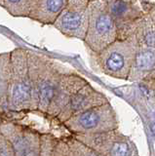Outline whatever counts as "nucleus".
I'll return each mask as SVG.
<instances>
[{"instance_id": "17", "label": "nucleus", "mask_w": 155, "mask_h": 156, "mask_svg": "<svg viewBox=\"0 0 155 156\" xmlns=\"http://www.w3.org/2000/svg\"><path fill=\"white\" fill-rule=\"evenodd\" d=\"M131 148L128 143L117 140L110 147V156H130Z\"/></svg>"}, {"instance_id": "4", "label": "nucleus", "mask_w": 155, "mask_h": 156, "mask_svg": "<svg viewBox=\"0 0 155 156\" xmlns=\"http://www.w3.org/2000/svg\"><path fill=\"white\" fill-rule=\"evenodd\" d=\"M89 23L84 44L92 53H99L117 39V29L105 0L90 2Z\"/></svg>"}, {"instance_id": "8", "label": "nucleus", "mask_w": 155, "mask_h": 156, "mask_svg": "<svg viewBox=\"0 0 155 156\" xmlns=\"http://www.w3.org/2000/svg\"><path fill=\"white\" fill-rule=\"evenodd\" d=\"M117 29V39L135 34L145 11L139 0H105Z\"/></svg>"}, {"instance_id": "25", "label": "nucleus", "mask_w": 155, "mask_h": 156, "mask_svg": "<svg viewBox=\"0 0 155 156\" xmlns=\"http://www.w3.org/2000/svg\"><path fill=\"white\" fill-rule=\"evenodd\" d=\"M89 2H92V1H96V0H88Z\"/></svg>"}, {"instance_id": "21", "label": "nucleus", "mask_w": 155, "mask_h": 156, "mask_svg": "<svg viewBox=\"0 0 155 156\" xmlns=\"http://www.w3.org/2000/svg\"><path fill=\"white\" fill-rule=\"evenodd\" d=\"M139 1L143 10L148 14V16L151 18V20L155 23V3L149 2V1L145 2L144 0H139Z\"/></svg>"}, {"instance_id": "15", "label": "nucleus", "mask_w": 155, "mask_h": 156, "mask_svg": "<svg viewBox=\"0 0 155 156\" xmlns=\"http://www.w3.org/2000/svg\"><path fill=\"white\" fill-rule=\"evenodd\" d=\"M40 0H4L3 8L15 18L30 19Z\"/></svg>"}, {"instance_id": "3", "label": "nucleus", "mask_w": 155, "mask_h": 156, "mask_svg": "<svg viewBox=\"0 0 155 156\" xmlns=\"http://www.w3.org/2000/svg\"><path fill=\"white\" fill-rule=\"evenodd\" d=\"M138 49L139 44L135 34L125 39H116L100 52H91L93 66L104 75L128 80Z\"/></svg>"}, {"instance_id": "18", "label": "nucleus", "mask_w": 155, "mask_h": 156, "mask_svg": "<svg viewBox=\"0 0 155 156\" xmlns=\"http://www.w3.org/2000/svg\"><path fill=\"white\" fill-rule=\"evenodd\" d=\"M0 156H15L13 145L0 131Z\"/></svg>"}, {"instance_id": "19", "label": "nucleus", "mask_w": 155, "mask_h": 156, "mask_svg": "<svg viewBox=\"0 0 155 156\" xmlns=\"http://www.w3.org/2000/svg\"><path fill=\"white\" fill-rule=\"evenodd\" d=\"M52 156H70L69 146L66 140H57Z\"/></svg>"}, {"instance_id": "5", "label": "nucleus", "mask_w": 155, "mask_h": 156, "mask_svg": "<svg viewBox=\"0 0 155 156\" xmlns=\"http://www.w3.org/2000/svg\"><path fill=\"white\" fill-rule=\"evenodd\" d=\"M115 112L109 102L79 112L62 122L67 130L76 135L101 133L113 128Z\"/></svg>"}, {"instance_id": "10", "label": "nucleus", "mask_w": 155, "mask_h": 156, "mask_svg": "<svg viewBox=\"0 0 155 156\" xmlns=\"http://www.w3.org/2000/svg\"><path fill=\"white\" fill-rule=\"evenodd\" d=\"M87 83L88 81L83 76L69 68L62 77L54 101L52 102L47 115L52 118H55L60 113V111L64 108V106L69 102L70 98Z\"/></svg>"}, {"instance_id": "6", "label": "nucleus", "mask_w": 155, "mask_h": 156, "mask_svg": "<svg viewBox=\"0 0 155 156\" xmlns=\"http://www.w3.org/2000/svg\"><path fill=\"white\" fill-rule=\"evenodd\" d=\"M0 131L10 140L15 156H40L41 133L18 120H4Z\"/></svg>"}, {"instance_id": "2", "label": "nucleus", "mask_w": 155, "mask_h": 156, "mask_svg": "<svg viewBox=\"0 0 155 156\" xmlns=\"http://www.w3.org/2000/svg\"><path fill=\"white\" fill-rule=\"evenodd\" d=\"M8 109L10 117L16 114L25 116L37 110L28 71L27 50L20 47L11 51Z\"/></svg>"}, {"instance_id": "14", "label": "nucleus", "mask_w": 155, "mask_h": 156, "mask_svg": "<svg viewBox=\"0 0 155 156\" xmlns=\"http://www.w3.org/2000/svg\"><path fill=\"white\" fill-rule=\"evenodd\" d=\"M139 47L155 49V23L145 12L135 32Z\"/></svg>"}, {"instance_id": "22", "label": "nucleus", "mask_w": 155, "mask_h": 156, "mask_svg": "<svg viewBox=\"0 0 155 156\" xmlns=\"http://www.w3.org/2000/svg\"><path fill=\"white\" fill-rule=\"evenodd\" d=\"M3 1L4 0H0V7H2V8H3Z\"/></svg>"}, {"instance_id": "1", "label": "nucleus", "mask_w": 155, "mask_h": 156, "mask_svg": "<svg viewBox=\"0 0 155 156\" xmlns=\"http://www.w3.org/2000/svg\"><path fill=\"white\" fill-rule=\"evenodd\" d=\"M27 61L36 111L47 115L62 77L69 68L54 58L32 51H27Z\"/></svg>"}, {"instance_id": "11", "label": "nucleus", "mask_w": 155, "mask_h": 156, "mask_svg": "<svg viewBox=\"0 0 155 156\" xmlns=\"http://www.w3.org/2000/svg\"><path fill=\"white\" fill-rule=\"evenodd\" d=\"M155 68V49L139 47L131 66L128 81L139 82Z\"/></svg>"}, {"instance_id": "13", "label": "nucleus", "mask_w": 155, "mask_h": 156, "mask_svg": "<svg viewBox=\"0 0 155 156\" xmlns=\"http://www.w3.org/2000/svg\"><path fill=\"white\" fill-rule=\"evenodd\" d=\"M11 74V52L0 53V115L8 120L10 112L8 109L9 83Z\"/></svg>"}, {"instance_id": "24", "label": "nucleus", "mask_w": 155, "mask_h": 156, "mask_svg": "<svg viewBox=\"0 0 155 156\" xmlns=\"http://www.w3.org/2000/svg\"><path fill=\"white\" fill-rule=\"evenodd\" d=\"M152 92H153V97H154V99H155V90L152 91Z\"/></svg>"}, {"instance_id": "20", "label": "nucleus", "mask_w": 155, "mask_h": 156, "mask_svg": "<svg viewBox=\"0 0 155 156\" xmlns=\"http://www.w3.org/2000/svg\"><path fill=\"white\" fill-rule=\"evenodd\" d=\"M139 83L143 86L145 89L148 91H154L155 90V68L150 71L147 75H145Z\"/></svg>"}, {"instance_id": "16", "label": "nucleus", "mask_w": 155, "mask_h": 156, "mask_svg": "<svg viewBox=\"0 0 155 156\" xmlns=\"http://www.w3.org/2000/svg\"><path fill=\"white\" fill-rule=\"evenodd\" d=\"M57 141L56 136L51 133L41 134V152L40 156H52L53 149Z\"/></svg>"}, {"instance_id": "12", "label": "nucleus", "mask_w": 155, "mask_h": 156, "mask_svg": "<svg viewBox=\"0 0 155 156\" xmlns=\"http://www.w3.org/2000/svg\"><path fill=\"white\" fill-rule=\"evenodd\" d=\"M67 1L69 0H40L30 19L45 26H53L64 11Z\"/></svg>"}, {"instance_id": "7", "label": "nucleus", "mask_w": 155, "mask_h": 156, "mask_svg": "<svg viewBox=\"0 0 155 156\" xmlns=\"http://www.w3.org/2000/svg\"><path fill=\"white\" fill-rule=\"evenodd\" d=\"M89 9L88 0H69L53 27L66 37L83 41L88 28Z\"/></svg>"}, {"instance_id": "9", "label": "nucleus", "mask_w": 155, "mask_h": 156, "mask_svg": "<svg viewBox=\"0 0 155 156\" xmlns=\"http://www.w3.org/2000/svg\"><path fill=\"white\" fill-rule=\"evenodd\" d=\"M105 102H108L107 98L103 93L96 90L88 82L70 98L69 102L64 106V108L60 111V113L54 119L60 123H62L79 112L97 105H104Z\"/></svg>"}, {"instance_id": "23", "label": "nucleus", "mask_w": 155, "mask_h": 156, "mask_svg": "<svg viewBox=\"0 0 155 156\" xmlns=\"http://www.w3.org/2000/svg\"><path fill=\"white\" fill-rule=\"evenodd\" d=\"M2 121H4V119H3V117H2L1 115H0V123H1Z\"/></svg>"}]
</instances>
